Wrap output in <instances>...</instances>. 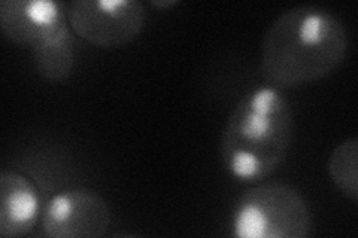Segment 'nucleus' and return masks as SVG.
<instances>
[{
    "label": "nucleus",
    "mask_w": 358,
    "mask_h": 238,
    "mask_svg": "<svg viewBox=\"0 0 358 238\" xmlns=\"http://www.w3.org/2000/svg\"><path fill=\"white\" fill-rule=\"evenodd\" d=\"M350 38L331 10L299 5L279 15L264 33L260 70L268 85L297 88L330 76L348 54Z\"/></svg>",
    "instance_id": "f257e3e1"
},
{
    "label": "nucleus",
    "mask_w": 358,
    "mask_h": 238,
    "mask_svg": "<svg viewBox=\"0 0 358 238\" xmlns=\"http://www.w3.org/2000/svg\"><path fill=\"white\" fill-rule=\"evenodd\" d=\"M291 140L289 101L272 85L257 87L238 101L222 130V167L239 182H260L284 163Z\"/></svg>",
    "instance_id": "f03ea898"
},
{
    "label": "nucleus",
    "mask_w": 358,
    "mask_h": 238,
    "mask_svg": "<svg viewBox=\"0 0 358 238\" xmlns=\"http://www.w3.org/2000/svg\"><path fill=\"white\" fill-rule=\"evenodd\" d=\"M230 228L238 238H306L312 231V216L297 189L282 182H266L239 197Z\"/></svg>",
    "instance_id": "7ed1b4c3"
},
{
    "label": "nucleus",
    "mask_w": 358,
    "mask_h": 238,
    "mask_svg": "<svg viewBox=\"0 0 358 238\" xmlns=\"http://www.w3.org/2000/svg\"><path fill=\"white\" fill-rule=\"evenodd\" d=\"M75 35L96 48H121L136 39L147 22L138 0H75L66 5Z\"/></svg>",
    "instance_id": "20e7f679"
},
{
    "label": "nucleus",
    "mask_w": 358,
    "mask_h": 238,
    "mask_svg": "<svg viewBox=\"0 0 358 238\" xmlns=\"http://www.w3.org/2000/svg\"><path fill=\"white\" fill-rule=\"evenodd\" d=\"M109 226L108 202L88 188L57 192L42 211V231L51 238H100Z\"/></svg>",
    "instance_id": "39448f33"
},
{
    "label": "nucleus",
    "mask_w": 358,
    "mask_h": 238,
    "mask_svg": "<svg viewBox=\"0 0 358 238\" xmlns=\"http://www.w3.org/2000/svg\"><path fill=\"white\" fill-rule=\"evenodd\" d=\"M0 29L6 39L30 52L72 36L66 5L54 0H3Z\"/></svg>",
    "instance_id": "423d86ee"
},
{
    "label": "nucleus",
    "mask_w": 358,
    "mask_h": 238,
    "mask_svg": "<svg viewBox=\"0 0 358 238\" xmlns=\"http://www.w3.org/2000/svg\"><path fill=\"white\" fill-rule=\"evenodd\" d=\"M41 210V197L35 184L14 170H2L0 173V235L3 238L27 235L38 223Z\"/></svg>",
    "instance_id": "0eeeda50"
},
{
    "label": "nucleus",
    "mask_w": 358,
    "mask_h": 238,
    "mask_svg": "<svg viewBox=\"0 0 358 238\" xmlns=\"http://www.w3.org/2000/svg\"><path fill=\"white\" fill-rule=\"evenodd\" d=\"M329 177L343 197L358 201V139L350 137L334 147L327 163Z\"/></svg>",
    "instance_id": "6e6552de"
},
{
    "label": "nucleus",
    "mask_w": 358,
    "mask_h": 238,
    "mask_svg": "<svg viewBox=\"0 0 358 238\" xmlns=\"http://www.w3.org/2000/svg\"><path fill=\"white\" fill-rule=\"evenodd\" d=\"M31 59L38 75L45 81L52 84L66 81L75 69V45L72 36L31 51Z\"/></svg>",
    "instance_id": "1a4fd4ad"
},
{
    "label": "nucleus",
    "mask_w": 358,
    "mask_h": 238,
    "mask_svg": "<svg viewBox=\"0 0 358 238\" xmlns=\"http://www.w3.org/2000/svg\"><path fill=\"white\" fill-rule=\"evenodd\" d=\"M178 2H175V0H172V2H154L155 6H172V5H176Z\"/></svg>",
    "instance_id": "9d476101"
}]
</instances>
